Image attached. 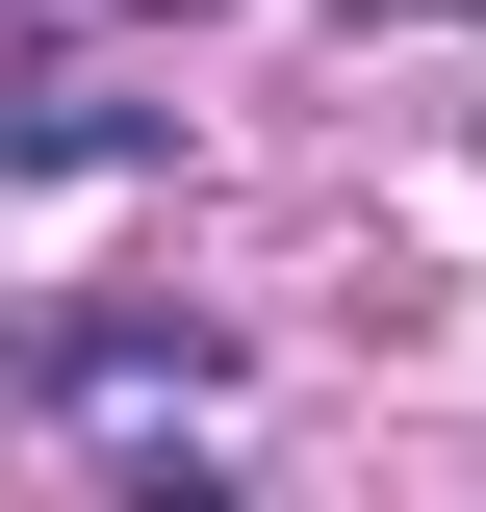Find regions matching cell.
<instances>
[{"mask_svg": "<svg viewBox=\"0 0 486 512\" xmlns=\"http://www.w3.org/2000/svg\"><path fill=\"white\" fill-rule=\"evenodd\" d=\"M359 26H384V0H359Z\"/></svg>", "mask_w": 486, "mask_h": 512, "instance_id": "6da1fadb", "label": "cell"}]
</instances>
